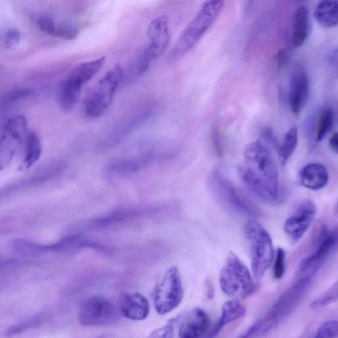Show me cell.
<instances>
[{
    "label": "cell",
    "mask_w": 338,
    "mask_h": 338,
    "mask_svg": "<svg viewBox=\"0 0 338 338\" xmlns=\"http://www.w3.org/2000/svg\"><path fill=\"white\" fill-rule=\"evenodd\" d=\"M175 147L168 142H146L108 160L104 165V172L111 178L136 175L155 164L171 159L175 157Z\"/></svg>",
    "instance_id": "obj_1"
},
{
    "label": "cell",
    "mask_w": 338,
    "mask_h": 338,
    "mask_svg": "<svg viewBox=\"0 0 338 338\" xmlns=\"http://www.w3.org/2000/svg\"><path fill=\"white\" fill-rule=\"evenodd\" d=\"M311 281L312 277L297 278L296 281L282 293L268 313L252 325L240 337H259L277 328L299 305Z\"/></svg>",
    "instance_id": "obj_2"
},
{
    "label": "cell",
    "mask_w": 338,
    "mask_h": 338,
    "mask_svg": "<svg viewBox=\"0 0 338 338\" xmlns=\"http://www.w3.org/2000/svg\"><path fill=\"white\" fill-rule=\"evenodd\" d=\"M157 109V104L152 101L143 102L130 109L100 135L97 140V150L104 152L117 147L129 136L152 119Z\"/></svg>",
    "instance_id": "obj_3"
},
{
    "label": "cell",
    "mask_w": 338,
    "mask_h": 338,
    "mask_svg": "<svg viewBox=\"0 0 338 338\" xmlns=\"http://www.w3.org/2000/svg\"><path fill=\"white\" fill-rule=\"evenodd\" d=\"M226 0H206L197 16L179 37L167 57L169 63H174L184 57L199 42L210 29L221 12Z\"/></svg>",
    "instance_id": "obj_4"
},
{
    "label": "cell",
    "mask_w": 338,
    "mask_h": 338,
    "mask_svg": "<svg viewBox=\"0 0 338 338\" xmlns=\"http://www.w3.org/2000/svg\"><path fill=\"white\" fill-rule=\"evenodd\" d=\"M106 62V57L86 61L75 67L60 82L57 89V99L63 111L69 112L78 105L86 84L99 72Z\"/></svg>",
    "instance_id": "obj_5"
},
{
    "label": "cell",
    "mask_w": 338,
    "mask_h": 338,
    "mask_svg": "<svg viewBox=\"0 0 338 338\" xmlns=\"http://www.w3.org/2000/svg\"><path fill=\"white\" fill-rule=\"evenodd\" d=\"M124 70L116 64L88 91L83 102L84 115L88 119L99 118L113 102L118 87L122 83Z\"/></svg>",
    "instance_id": "obj_6"
},
{
    "label": "cell",
    "mask_w": 338,
    "mask_h": 338,
    "mask_svg": "<svg viewBox=\"0 0 338 338\" xmlns=\"http://www.w3.org/2000/svg\"><path fill=\"white\" fill-rule=\"evenodd\" d=\"M208 186L215 199L228 208L248 216L258 217L260 215L257 205L221 171L216 170L212 172L208 178Z\"/></svg>",
    "instance_id": "obj_7"
},
{
    "label": "cell",
    "mask_w": 338,
    "mask_h": 338,
    "mask_svg": "<svg viewBox=\"0 0 338 338\" xmlns=\"http://www.w3.org/2000/svg\"><path fill=\"white\" fill-rule=\"evenodd\" d=\"M245 233L251 250L253 277L260 280L273 261V242L268 231L255 220L250 219L246 223Z\"/></svg>",
    "instance_id": "obj_8"
},
{
    "label": "cell",
    "mask_w": 338,
    "mask_h": 338,
    "mask_svg": "<svg viewBox=\"0 0 338 338\" xmlns=\"http://www.w3.org/2000/svg\"><path fill=\"white\" fill-rule=\"evenodd\" d=\"M246 169L276 192H279V176L272 151L268 145L257 141L248 144L244 153Z\"/></svg>",
    "instance_id": "obj_9"
},
{
    "label": "cell",
    "mask_w": 338,
    "mask_h": 338,
    "mask_svg": "<svg viewBox=\"0 0 338 338\" xmlns=\"http://www.w3.org/2000/svg\"><path fill=\"white\" fill-rule=\"evenodd\" d=\"M219 282L222 291L234 298H243L254 291L250 271L233 252L228 255L222 268Z\"/></svg>",
    "instance_id": "obj_10"
},
{
    "label": "cell",
    "mask_w": 338,
    "mask_h": 338,
    "mask_svg": "<svg viewBox=\"0 0 338 338\" xmlns=\"http://www.w3.org/2000/svg\"><path fill=\"white\" fill-rule=\"evenodd\" d=\"M183 296L184 289L180 272L177 267H172L153 291L155 309L160 315L169 313L180 304Z\"/></svg>",
    "instance_id": "obj_11"
},
{
    "label": "cell",
    "mask_w": 338,
    "mask_h": 338,
    "mask_svg": "<svg viewBox=\"0 0 338 338\" xmlns=\"http://www.w3.org/2000/svg\"><path fill=\"white\" fill-rule=\"evenodd\" d=\"M120 311L107 298L99 296L87 298L81 302L79 320L83 326H108L119 322Z\"/></svg>",
    "instance_id": "obj_12"
},
{
    "label": "cell",
    "mask_w": 338,
    "mask_h": 338,
    "mask_svg": "<svg viewBox=\"0 0 338 338\" xmlns=\"http://www.w3.org/2000/svg\"><path fill=\"white\" fill-rule=\"evenodd\" d=\"M66 167L67 164L64 160H57L29 176L0 188V201L8 199L20 192L50 182L61 175Z\"/></svg>",
    "instance_id": "obj_13"
},
{
    "label": "cell",
    "mask_w": 338,
    "mask_h": 338,
    "mask_svg": "<svg viewBox=\"0 0 338 338\" xmlns=\"http://www.w3.org/2000/svg\"><path fill=\"white\" fill-rule=\"evenodd\" d=\"M337 244V229H322L315 250L300 263L297 278L312 277L317 273L335 249Z\"/></svg>",
    "instance_id": "obj_14"
},
{
    "label": "cell",
    "mask_w": 338,
    "mask_h": 338,
    "mask_svg": "<svg viewBox=\"0 0 338 338\" xmlns=\"http://www.w3.org/2000/svg\"><path fill=\"white\" fill-rule=\"evenodd\" d=\"M27 121L23 116L16 115L5 124L0 138V170L5 169L12 162L17 149L27 136Z\"/></svg>",
    "instance_id": "obj_15"
},
{
    "label": "cell",
    "mask_w": 338,
    "mask_h": 338,
    "mask_svg": "<svg viewBox=\"0 0 338 338\" xmlns=\"http://www.w3.org/2000/svg\"><path fill=\"white\" fill-rule=\"evenodd\" d=\"M317 207L313 201L304 200L287 219L284 231L287 236L296 242L307 232L317 214Z\"/></svg>",
    "instance_id": "obj_16"
},
{
    "label": "cell",
    "mask_w": 338,
    "mask_h": 338,
    "mask_svg": "<svg viewBox=\"0 0 338 338\" xmlns=\"http://www.w3.org/2000/svg\"><path fill=\"white\" fill-rule=\"evenodd\" d=\"M169 18L160 16L155 18L149 24L147 35L149 44L144 50L145 54L151 61L162 55L170 43Z\"/></svg>",
    "instance_id": "obj_17"
},
{
    "label": "cell",
    "mask_w": 338,
    "mask_h": 338,
    "mask_svg": "<svg viewBox=\"0 0 338 338\" xmlns=\"http://www.w3.org/2000/svg\"><path fill=\"white\" fill-rule=\"evenodd\" d=\"M310 95V80L307 72L302 68L295 70L291 75L288 100L291 111L299 115L307 105Z\"/></svg>",
    "instance_id": "obj_18"
},
{
    "label": "cell",
    "mask_w": 338,
    "mask_h": 338,
    "mask_svg": "<svg viewBox=\"0 0 338 338\" xmlns=\"http://www.w3.org/2000/svg\"><path fill=\"white\" fill-rule=\"evenodd\" d=\"M179 325V337L181 338H196L201 337L206 332L210 325L207 313L199 308H195L175 318Z\"/></svg>",
    "instance_id": "obj_19"
},
{
    "label": "cell",
    "mask_w": 338,
    "mask_h": 338,
    "mask_svg": "<svg viewBox=\"0 0 338 338\" xmlns=\"http://www.w3.org/2000/svg\"><path fill=\"white\" fill-rule=\"evenodd\" d=\"M119 309L129 320H143L149 313L148 300L140 293H124L121 297Z\"/></svg>",
    "instance_id": "obj_20"
},
{
    "label": "cell",
    "mask_w": 338,
    "mask_h": 338,
    "mask_svg": "<svg viewBox=\"0 0 338 338\" xmlns=\"http://www.w3.org/2000/svg\"><path fill=\"white\" fill-rule=\"evenodd\" d=\"M300 183L304 188L311 190L324 188L329 180L328 170L319 163L304 166L300 173Z\"/></svg>",
    "instance_id": "obj_21"
},
{
    "label": "cell",
    "mask_w": 338,
    "mask_h": 338,
    "mask_svg": "<svg viewBox=\"0 0 338 338\" xmlns=\"http://www.w3.org/2000/svg\"><path fill=\"white\" fill-rule=\"evenodd\" d=\"M309 14L307 7H300L295 12L292 24V43L295 47L303 45L307 38Z\"/></svg>",
    "instance_id": "obj_22"
},
{
    "label": "cell",
    "mask_w": 338,
    "mask_h": 338,
    "mask_svg": "<svg viewBox=\"0 0 338 338\" xmlns=\"http://www.w3.org/2000/svg\"><path fill=\"white\" fill-rule=\"evenodd\" d=\"M338 0H320L314 12L316 20L322 27L332 28L338 25Z\"/></svg>",
    "instance_id": "obj_23"
},
{
    "label": "cell",
    "mask_w": 338,
    "mask_h": 338,
    "mask_svg": "<svg viewBox=\"0 0 338 338\" xmlns=\"http://www.w3.org/2000/svg\"><path fill=\"white\" fill-rule=\"evenodd\" d=\"M246 310L237 300H230L224 304L219 322L213 329L210 336H216L226 325L231 324L243 317Z\"/></svg>",
    "instance_id": "obj_24"
},
{
    "label": "cell",
    "mask_w": 338,
    "mask_h": 338,
    "mask_svg": "<svg viewBox=\"0 0 338 338\" xmlns=\"http://www.w3.org/2000/svg\"><path fill=\"white\" fill-rule=\"evenodd\" d=\"M25 155L23 167L29 169L36 163L42 154V144L39 136L35 132H30L25 139Z\"/></svg>",
    "instance_id": "obj_25"
},
{
    "label": "cell",
    "mask_w": 338,
    "mask_h": 338,
    "mask_svg": "<svg viewBox=\"0 0 338 338\" xmlns=\"http://www.w3.org/2000/svg\"><path fill=\"white\" fill-rule=\"evenodd\" d=\"M334 113L332 108H324L320 112L318 117L316 118L315 141L318 143L324 139L327 134L333 128L334 124Z\"/></svg>",
    "instance_id": "obj_26"
},
{
    "label": "cell",
    "mask_w": 338,
    "mask_h": 338,
    "mask_svg": "<svg viewBox=\"0 0 338 338\" xmlns=\"http://www.w3.org/2000/svg\"><path fill=\"white\" fill-rule=\"evenodd\" d=\"M298 143V130L296 127L289 129L285 134L283 141L278 147L279 160L282 167H284L296 150Z\"/></svg>",
    "instance_id": "obj_27"
},
{
    "label": "cell",
    "mask_w": 338,
    "mask_h": 338,
    "mask_svg": "<svg viewBox=\"0 0 338 338\" xmlns=\"http://www.w3.org/2000/svg\"><path fill=\"white\" fill-rule=\"evenodd\" d=\"M45 314L35 316L25 322L9 327L5 332V334L8 336H13L25 332L26 330L31 329V328H35V327L38 326L39 324H41L45 319Z\"/></svg>",
    "instance_id": "obj_28"
},
{
    "label": "cell",
    "mask_w": 338,
    "mask_h": 338,
    "mask_svg": "<svg viewBox=\"0 0 338 338\" xmlns=\"http://www.w3.org/2000/svg\"><path fill=\"white\" fill-rule=\"evenodd\" d=\"M33 94L30 89H18L0 95V106L9 105L20 100L25 99Z\"/></svg>",
    "instance_id": "obj_29"
},
{
    "label": "cell",
    "mask_w": 338,
    "mask_h": 338,
    "mask_svg": "<svg viewBox=\"0 0 338 338\" xmlns=\"http://www.w3.org/2000/svg\"><path fill=\"white\" fill-rule=\"evenodd\" d=\"M338 291V284L337 283H336L335 284L328 289L322 296L316 299L311 304L312 309H320V308L326 307V306L337 301Z\"/></svg>",
    "instance_id": "obj_30"
},
{
    "label": "cell",
    "mask_w": 338,
    "mask_h": 338,
    "mask_svg": "<svg viewBox=\"0 0 338 338\" xmlns=\"http://www.w3.org/2000/svg\"><path fill=\"white\" fill-rule=\"evenodd\" d=\"M338 335V324L336 320L326 321L323 323L317 332L316 338H333Z\"/></svg>",
    "instance_id": "obj_31"
},
{
    "label": "cell",
    "mask_w": 338,
    "mask_h": 338,
    "mask_svg": "<svg viewBox=\"0 0 338 338\" xmlns=\"http://www.w3.org/2000/svg\"><path fill=\"white\" fill-rule=\"evenodd\" d=\"M285 250L279 248L276 250L275 261L273 266V275L274 279H281L284 276L285 272Z\"/></svg>",
    "instance_id": "obj_32"
},
{
    "label": "cell",
    "mask_w": 338,
    "mask_h": 338,
    "mask_svg": "<svg viewBox=\"0 0 338 338\" xmlns=\"http://www.w3.org/2000/svg\"><path fill=\"white\" fill-rule=\"evenodd\" d=\"M54 36L60 37L66 40H73L78 36V30L69 24H61L56 26Z\"/></svg>",
    "instance_id": "obj_33"
},
{
    "label": "cell",
    "mask_w": 338,
    "mask_h": 338,
    "mask_svg": "<svg viewBox=\"0 0 338 338\" xmlns=\"http://www.w3.org/2000/svg\"><path fill=\"white\" fill-rule=\"evenodd\" d=\"M211 141H212L213 149L216 156L219 158L223 157L224 153L223 140H222L219 129L217 126L213 127L211 131Z\"/></svg>",
    "instance_id": "obj_34"
},
{
    "label": "cell",
    "mask_w": 338,
    "mask_h": 338,
    "mask_svg": "<svg viewBox=\"0 0 338 338\" xmlns=\"http://www.w3.org/2000/svg\"><path fill=\"white\" fill-rule=\"evenodd\" d=\"M175 318L171 319L165 326L159 328L150 334L151 338H172L173 337L174 329H175Z\"/></svg>",
    "instance_id": "obj_35"
},
{
    "label": "cell",
    "mask_w": 338,
    "mask_h": 338,
    "mask_svg": "<svg viewBox=\"0 0 338 338\" xmlns=\"http://www.w3.org/2000/svg\"><path fill=\"white\" fill-rule=\"evenodd\" d=\"M37 23H38L39 27L44 33L54 35L56 25L51 18L48 16H41L39 18Z\"/></svg>",
    "instance_id": "obj_36"
},
{
    "label": "cell",
    "mask_w": 338,
    "mask_h": 338,
    "mask_svg": "<svg viewBox=\"0 0 338 338\" xmlns=\"http://www.w3.org/2000/svg\"><path fill=\"white\" fill-rule=\"evenodd\" d=\"M261 136H262L265 141L268 143V144L270 145L271 146L274 147V148L278 149L279 145L278 143L277 138H276L275 134H274V131L272 128H270V127H266V128L263 129Z\"/></svg>",
    "instance_id": "obj_37"
},
{
    "label": "cell",
    "mask_w": 338,
    "mask_h": 338,
    "mask_svg": "<svg viewBox=\"0 0 338 338\" xmlns=\"http://www.w3.org/2000/svg\"><path fill=\"white\" fill-rule=\"evenodd\" d=\"M20 40V35L16 30H10L7 33L5 39V46L7 48H12L18 44Z\"/></svg>",
    "instance_id": "obj_38"
},
{
    "label": "cell",
    "mask_w": 338,
    "mask_h": 338,
    "mask_svg": "<svg viewBox=\"0 0 338 338\" xmlns=\"http://www.w3.org/2000/svg\"><path fill=\"white\" fill-rule=\"evenodd\" d=\"M329 145L330 149L332 151H334L336 154L338 152V132H335L332 134L331 138L329 140Z\"/></svg>",
    "instance_id": "obj_39"
},
{
    "label": "cell",
    "mask_w": 338,
    "mask_h": 338,
    "mask_svg": "<svg viewBox=\"0 0 338 338\" xmlns=\"http://www.w3.org/2000/svg\"><path fill=\"white\" fill-rule=\"evenodd\" d=\"M288 60V56L283 50H280L277 55V61L279 66L285 65Z\"/></svg>",
    "instance_id": "obj_40"
}]
</instances>
